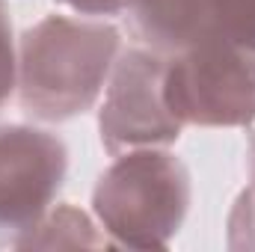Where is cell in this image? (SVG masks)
Masks as SVG:
<instances>
[{
  "mask_svg": "<svg viewBox=\"0 0 255 252\" xmlns=\"http://www.w3.org/2000/svg\"><path fill=\"white\" fill-rule=\"evenodd\" d=\"M128 15L136 36L163 57L202 42L199 0H130Z\"/></svg>",
  "mask_w": 255,
  "mask_h": 252,
  "instance_id": "8992f818",
  "label": "cell"
},
{
  "mask_svg": "<svg viewBox=\"0 0 255 252\" xmlns=\"http://www.w3.org/2000/svg\"><path fill=\"white\" fill-rule=\"evenodd\" d=\"M163 101L181 125H253L255 54L220 39H202L166 57Z\"/></svg>",
  "mask_w": 255,
  "mask_h": 252,
  "instance_id": "3957f363",
  "label": "cell"
},
{
  "mask_svg": "<svg viewBox=\"0 0 255 252\" xmlns=\"http://www.w3.org/2000/svg\"><path fill=\"white\" fill-rule=\"evenodd\" d=\"M202 39H220L255 54V0H199Z\"/></svg>",
  "mask_w": 255,
  "mask_h": 252,
  "instance_id": "ba28073f",
  "label": "cell"
},
{
  "mask_svg": "<svg viewBox=\"0 0 255 252\" xmlns=\"http://www.w3.org/2000/svg\"><path fill=\"white\" fill-rule=\"evenodd\" d=\"M18 247L21 250H98L113 244L104 232L95 229V223L83 211L71 205H60L48 211Z\"/></svg>",
  "mask_w": 255,
  "mask_h": 252,
  "instance_id": "52a82bcc",
  "label": "cell"
},
{
  "mask_svg": "<svg viewBox=\"0 0 255 252\" xmlns=\"http://www.w3.org/2000/svg\"><path fill=\"white\" fill-rule=\"evenodd\" d=\"M60 136L27 125H0V247H18L51 211L65 181Z\"/></svg>",
  "mask_w": 255,
  "mask_h": 252,
  "instance_id": "277c9868",
  "label": "cell"
},
{
  "mask_svg": "<svg viewBox=\"0 0 255 252\" xmlns=\"http://www.w3.org/2000/svg\"><path fill=\"white\" fill-rule=\"evenodd\" d=\"M250 169H253V181L238 196V202L229 214V247L232 250H255V139Z\"/></svg>",
  "mask_w": 255,
  "mask_h": 252,
  "instance_id": "9c48e42d",
  "label": "cell"
},
{
  "mask_svg": "<svg viewBox=\"0 0 255 252\" xmlns=\"http://www.w3.org/2000/svg\"><path fill=\"white\" fill-rule=\"evenodd\" d=\"M166 57L151 48L125 51L113 71L98 116L101 142L110 154L169 145L181 136V122L163 101Z\"/></svg>",
  "mask_w": 255,
  "mask_h": 252,
  "instance_id": "5b68a950",
  "label": "cell"
},
{
  "mask_svg": "<svg viewBox=\"0 0 255 252\" xmlns=\"http://www.w3.org/2000/svg\"><path fill=\"white\" fill-rule=\"evenodd\" d=\"M119 60V30L104 21L48 15L21 36L18 101L39 122H68L98 101Z\"/></svg>",
  "mask_w": 255,
  "mask_h": 252,
  "instance_id": "6da1fadb",
  "label": "cell"
},
{
  "mask_svg": "<svg viewBox=\"0 0 255 252\" xmlns=\"http://www.w3.org/2000/svg\"><path fill=\"white\" fill-rule=\"evenodd\" d=\"M60 3H65L68 9H74L80 15H116V12L128 9L130 0H60Z\"/></svg>",
  "mask_w": 255,
  "mask_h": 252,
  "instance_id": "8fae6325",
  "label": "cell"
},
{
  "mask_svg": "<svg viewBox=\"0 0 255 252\" xmlns=\"http://www.w3.org/2000/svg\"><path fill=\"white\" fill-rule=\"evenodd\" d=\"M15 89H18V60L12 42V21L6 3L0 0V110L9 104Z\"/></svg>",
  "mask_w": 255,
  "mask_h": 252,
  "instance_id": "30bf717a",
  "label": "cell"
},
{
  "mask_svg": "<svg viewBox=\"0 0 255 252\" xmlns=\"http://www.w3.org/2000/svg\"><path fill=\"white\" fill-rule=\"evenodd\" d=\"M92 208L113 247L166 250L190 208V172L169 151L133 148L98 178Z\"/></svg>",
  "mask_w": 255,
  "mask_h": 252,
  "instance_id": "7a4b0ae2",
  "label": "cell"
}]
</instances>
